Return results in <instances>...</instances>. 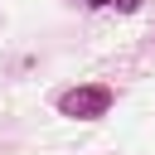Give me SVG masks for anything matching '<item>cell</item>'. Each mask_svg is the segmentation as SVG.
<instances>
[{"label": "cell", "mask_w": 155, "mask_h": 155, "mask_svg": "<svg viewBox=\"0 0 155 155\" xmlns=\"http://www.w3.org/2000/svg\"><path fill=\"white\" fill-rule=\"evenodd\" d=\"M58 111L73 116V121H97V116L111 111V87H102V82H82V87H73V92L58 97Z\"/></svg>", "instance_id": "1"}, {"label": "cell", "mask_w": 155, "mask_h": 155, "mask_svg": "<svg viewBox=\"0 0 155 155\" xmlns=\"http://www.w3.org/2000/svg\"><path fill=\"white\" fill-rule=\"evenodd\" d=\"M111 5H116L121 15H136V10H140V0H111Z\"/></svg>", "instance_id": "2"}, {"label": "cell", "mask_w": 155, "mask_h": 155, "mask_svg": "<svg viewBox=\"0 0 155 155\" xmlns=\"http://www.w3.org/2000/svg\"><path fill=\"white\" fill-rule=\"evenodd\" d=\"M82 5H92V10H102V5H111V0H82Z\"/></svg>", "instance_id": "3"}]
</instances>
